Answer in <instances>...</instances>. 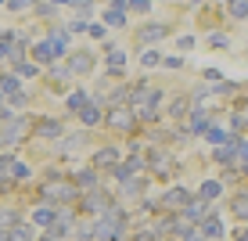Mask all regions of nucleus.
<instances>
[{
	"label": "nucleus",
	"instance_id": "nucleus-24",
	"mask_svg": "<svg viewBox=\"0 0 248 241\" xmlns=\"http://www.w3.org/2000/svg\"><path fill=\"white\" fill-rule=\"evenodd\" d=\"M50 223H54V205H40L36 212H32V227H50Z\"/></svg>",
	"mask_w": 248,
	"mask_h": 241
},
{
	"label": "nucleus",
	"instance_id": "nucleus-37",
	"mask_svg": "<svg viewBox=\"0 0 248 241\" xmlns=\"http://www.w3.org/2000/svg\"><path fill=\"white\" fill-rule=\"evenodd\" d=\"M87 29H90V36H97V40L105 36V25H90V22H87Z\"/></svg>",
	"mask_w": 248,
	"mask_h": 241
},
{
	"label": "nucleus",
	"instance_id": "nucleus-9",
	"mask_svg": "<svg viewBox=\"0 0 248 241\" xmlns=\"http://www.w3.org/2000/svg\"><path fill=\"white\" fill-rule=\"evenodd\" d=\"M72 184L79 187V191H93V187H101V169H93V166H87V169H72Z\"/></svg>",
	"mask_w": 248,
	"mask_h": 241
},
{
	"label": "nucleus",
	"instance_id": "nucleus-10",
	"mask_svg": "<svg viewBox=\"0 0 248 241\" xmlns=\"http://www.w3.org/2000/svg\"><path fill=\"white\" fill-rule=\"evenodd\" d=\"M62 54H65V50H62V47H58V44H54V40H40V44H36V47H32V58H36V62H40V65H54V62H58V58H62Z\"/></svg>",
	"mask_w": 248,
	"mask_h": 241
},
{
	"label": "nucleus",
	"instance_id": "nucleus-12",
	"mask_svg": "<svg viewBox=\"0 0 248 241\" xmlns=\"http://www.w3.org/2000/svg\"><path fill=\"white\" fill-rule=\"evenodd\" d=\"M119 162H123V151H119L115 144H108V148H101L93 155V169H101V173H105V169H115Z\"/></svg>",
	"mask_w": 248,
	"mask_h": 241
},
{
	"label": "nucleus",
	"instance_id": "nucleus-13",
	"mask_svg": "<svg viewBox=\"0 0 248 241\" xmlns=\"http://www.w3.org/2000/svg\"><path fill=\"white\" fill-rule=\"evenodd\" d=\"M194 227H198V230H202V234H205V238H209V241H219V238H223V234H227V227H223V220H219V216H216V212H209V216H205L202 223H194Z\"/></svg>",
	"mask_w": 248,
	"mask_h": 241
},
{
	"label": "nucleus",
	"instance_id": "nucleus-15",
	"mask_svg": "<svg viewBox=\"0 0 248 241\" xmlns=\"http://www.w3.org/2000/svg\"><path fill=\"white\" fill-rule=\"evenodd\" d=\"M212 123V112L209 108H191V115H187V130L191 133H205Z\"/></svg>",
	"mask_w": 248,
	"mask_h": 241
},
{
	"label": "nucleus",
	"instance_id": "nucleus-33",
	"mask_svg": "<svg viewBox=\"0 0 248 241\" xmlns=\"http://www.w3.org/2000/svg\"><path fill=\"white\" fill-rule=\"evenodd\" d=\"M140 62L151 68V65H162V58H158V50H144V54H140Z\"/></svg>",
	"mask_w": 248,
	"mask_h": 241
},
{
	"label": "nucleus",
	"instance_id": "nucleus-6",
	"mask_svg": "<svg viewBox=\"0 0 248 241\" xmlns=\"http://www.w3.org/2000/svg\"><path fill=\"white\" fill-rule=\"evenodd\" d=\"M90 144V130H76V133H62L58 137V155H76V151H83Z\"/></svg>",
	"mask_w": 248,
	"mask_h": 241
},
{
	"label": "nucleus",
	"instance_id": "nucleus-11",
	"mask_svg": "<svg viewBox=\"0 0 248 241\" xmlns=\"http://www.w3.org/2000/svg\"><path fill=\"white\" fill-rule=\"evenodd\" d=\"M58 137H62V123H58V119H36L32 141H58Z\"/></svg>",
	"mask_w": 248,
	"mask_h": 241
},
{
	"label": "nucleus",
	"instance_id": "nucleus-25",
	"mask_svg": "<svg viewBox=\"0 0 248 241\" xmlns=\"http://www.w3.org/2000/svg\"><path fill=\"white\" fill-rule=\"evenodd\" d=\"M126 68V54L123 50H108V76H123Z\"/></svg>",
	"mask_w": 248,
	"mask_h": 241
},
{
	"label": "nucleus",
	"instance_id": "nucleus-39",
	"mask_svg": "<svg viewBox=\"0 0 248 241\" xmlns=\"http://www.w3.org/2000/svg\"><path fill=\"white\" fill-rule=\"evenodd\" d=\"M36 241H58V238H54V234H50V230H44V234H40Z\"/></svg>",
	"mask_w": 248,
	"mask_h": 241
},
{
	"label": "nucleus",
	"instance_id": "nucleus-34",
	"mask_svg": "<svg viewBox=\"0 0 248 241\" xmlns=\"http://www.w3.org/2000/svg\"><path fill=\"white\" fill-rule=\"evenodd\" d=\"M15 72H18V76H36V65H32V62H18Z\"/></svg>",
	"mask_w": 248,
	"mask_h": 241
},
{
	"label": "nucleus",
	"instance_id": "nucleus-8",
	"mask_svg": "<svg viewBox=\"0 0 248 241\" xmlns=\"http://www.w3.org/2000/svg\"><path fill=\"white\" fill-rule=\"evenodd\" d=\"M209 212H212V205H209V202H202V198H198V194H194V198H191V202H187V205H184V209H180V212H176V216H180L184 223H202L205 216H209Z\"/></svg>",
	"mask_w": 248,
	"mask_h": 241
},
{
	"label": "nucleus",
	"instance_id": "nucleus-3",
	"mask_svg": "<svg viewBox=\"0 0 248 241\" xmlns=\"http://www.w3.org/2000/svg\"><path fill=\"white\" fill-rule=\"evenodd\" d=\"M105 123L112 126V130H137V123H140V119L133 115V108L130 105H108V112H105Z\"/></svg>",
	"mask_w": 248,
	"mask_h": 241
},
{
	"label": "nucleus",
	"instance_id": "nucleus-21",
	"mask_svg": "<svg viewBox=\"0 0 248 241\" xmlns=\"http://www.w3.org/2000/svg\"><path fill=\"white\" fill-rule=\"evenodd\" d=\"M108 25H126V0H112V7L105 11Z\"/></svg>",
	"mask_w": 248,
	"mask_h": 241
},
{
	"label": "nucleus",
	"instance_id": "nucleus-42",
	"mask_svg": "<svg viewBox=\"0 0 248 241\" xmlns=\"http://www.w3.org/2000/svg\"><path fill=\"white\" fill-rule=\"evenodd\" d=\"M0 4H4V0H0Z\"/></svg>",
	"mask_w": 248,
	"mask_h": 241
},
{
	"label": "nucleus",
	"instance_id": "nucleus-32",
	"mask_svg": "<svg viewBox=\"0 0 248 241\" xmlns=\"http://www.w3.org/2000/svg\"><path fill=\"white\" fill-rule=\"evenodd\" d=\"M47 40H54V44L62 47V50L68 47V32H65V29H58V25H54V29H50V36H47Z\"/></svg>",
	"mask_w": 248,
	"mask_h": 241
},
{
	"label": "nucleus",
	"instance_id": "nucleus-4",
	"mask_svg": "<svg viewBox=\"0 0 248 241\" xmlns=\"http://www.w3.org/2000/svg\"><path fill=\"white\" fill-rule=\"evenodd\" d=\"M29 133H32L29 119H18V115H11L4 126H0V148H4V144H22Z\"/></svg>",
	"mask_w": 248,
	"mask_h": 241
},
{
	"label": "nucleus",
	"instance_id": "nucleus-27",
	"mask_svg": "<svg viewBox=\"0 0 248 241\" xmlns=\"http://www.w3.org/2000/svg\"><path fill=\"white\" fill-rule=\"evenodd\" d=\"M18 220H22V212H18V209H0V230H11Z\"/></svg>",
	"mask_w": 248,
	"mask_h": 241
},
{
	"label": "nucleus",
	"instance_id": "nucleus-41",
	"mask_svg": "<svg viewBox=\"0 0 248 241\" xmlns=\"http://www.w3.org/2000/svg\"><path fill=\"white\" fill-rule=\"evenodd\" d=\"M245 130H248V115H245Z\"/></svg>",
	"mask_w": 248,
	"mask_h": 241
},
{
	"label": "nucleus",
	"instance_id": "nucleus-5",
	"mask_svg": "<svg viewBox=\"0 0 248 241\" xmlns=\"http://www.w3.org/2000/svg\"><path fill=\"white\" fill-rule=\"evenodd\" d=\"M144 191H148V180H144V173L119 180V198H123V202H130V205H137V202H140V198H144Z\"/></svg>",
	"mask_w": 248,
	"mask_h": 241
},
{
	"label": "nucleus",
	"instance_id": "nucleus-1",
	"mask_svg": "<svg viewBox=\"0 0 248 241\" xmlns=\"http://www.w3.org/2000/svg\"><path fill=\"white\" fill-rule=\"evenodd\" d=\"M112 205H115V194H108L105 187H93V191H83L79 194V212H83V216L97 220L101 212H108Z\"/></svg>",
	"mask_w": 248,
	"mask_h": 241
},
{
	"label": "nucleus",
	"instance_id": "nucleus-22",
	"mask_svg": "<svg viewBox=\"0 0 248 241\" xmlns=\"http://www.w3.org/2000/svg\"><path fill=\"white\" fill-rule=\"evenodd\" d=\"M191 108H194V105H191V97H176L173 105H169V112H166V115L180 123V119H187V115H191Z\"/></svg>",
	"mask_w": 248,
	"mask_h": 241
},
{
	"label": "nucleus",
	"instance_id": "nucleus-43",
	"mask_svg": "<svg viewBox=\"0 0 248 241\" xmlns=\"http://www.w3.org/2000/svg\"><path fill=\"white\" fill-rule=\"evenodd\" d=\"M194 4H198V0H194Z\"/></svg>",
	"mask_w": 248,
	"mask_h": 241
},
{
	"label": "nucleus",
	"instance_id": "nucleus-38",
	"mask_svg": "<svg viewBox=\"0 0 248 241\" xmlns=\"http://www.w3.org/2000/svg\"><path fill=\"white\" fill-rule=\"evenodd\" d=\"M237 241H248V223H245L241 230H237Z\"/></svg>",
	"mask_w": 248,
	"mask_h": 241
},
{
	"label": "nucleus",
	"instance_id": "nucleus-28",
	"mask_svg": "<svg viewBox=\"0 0 248 241\" xmlns=\"http://www.w3.org/2000/svg\"><path fill=\"white\" fill-rule=\"evenodd\" d=\"M230 148H234V155H237V159H241V162H248V137H230Z\"/></svg>",
	"mask_w": 248,
	"mask_h": 241
},
{
	"label": "nucleus",
	"instance_id": "nucleus-2",
	"mask_svg": "<svg viewBox=\"0 0 248 241\" xmlns=\"http://www.w3.org/2000/svg\"><path fill=\"white\" fill-rule=\"evenodd\" d=\"M144 162H148V173L155 180H173L176 177V162H173V155H169L166 148H151L148 155H144Z\"/></svg>",
	"mask_w": 248,
	"mask_h": 241
},
{
	"label": "nucleus",
	"instance_id": "nucleus-14",
	"mask_svg": "<svg viewBox=\"0 0 248 241\" xmlns=\"http://www.w3.org/2000/svg\"><path fill=\"white\" fill-rule=\"evenodd\" d=\"M79 119H83V126H97L101 119H105V101H87V105L79 108Z\"/></svg>",
	"mask_w": 248,
	"mask_h": 241
},
{
	"label": "nucleus",
	"instance_id": "nucleus-30",
	"mask_svg": "<svg viewBox=\"0 0 248 241\" xmlns=\"http://www.w3.org/2000/svg\"><path fill=\"white\" fill-rule=\"evenodd\" d=\"M83 105H87V90H76V94H68V112H79Z\"/></svg>",
	"mask_w": 248,
	"mask_h": 241
},
{
	"label": "nucleus",
	"instance_id": "nucleus-18",
	"mask_svg": "<svg viewBox=\"0 0 248 241\" xmlns=\"http://www.w3.org/2000/svg\"><path fill=\"white\" fill-rule=\"evenodd\" d=\"M7 241H36V227L25 223V220H18L11 230H7Z\"/></svg>",
	"mask_w": 248,
	"mask_h": 241
},
{
	"label": "nucleus",
	"instance_id": "nucleus-26",
	"mask_svg": "<svg viewBox=\"0 0 248 241\" xmlns=\"http://www.w3.org/2000/svg\"><path fill=\"white\" fill-rule=\"evenodd\" d=\"M90 65H93V54H90V50H79L68 68H72V72H90Z\"/></svg>",
	"mask_w": 248,
	"mask_h": 241
},
{
	"label": "nucleus",
	"instance_id": "nucleus-31",
	"mask_svg": "<svg viewBox=\"0 0 248 241\" xmlns=\"http://www.w3.org/2000/svg\"><path fill=\"white\" fill-rule=\"evenodd\" d=\"M0 90H4V94H15V90H18V72L4 76V80H0Z\"/></svg>",
	"mask_w": 248,
	"mask_h": 241
},
{
	"label": "nucleus",
	"instance_id": "nucleus-19",
	"mask_svg": "<svg viewBox=\"0 0 248 241\" xmlns=\"http://www.w3.org/2000/svg\"><path fill=\"white\" fill-rule=\"evenodd\" d=\"M230 212H234L237 220H248V187H241V191H237L234 198H230Z\"/></svg>",
	"mask_w": 248,
	"mask_h": 241
},
{
	"label": "nucleus",
	"instance_id": "nucleus-17",
	"mask_svg": "<svg viewBox=\"0 0 248 241\" xmlns=\"http://www.w3.org/2000/svg\"><path fill=\"white\" fill-rule=\"evenodd\" d=\"M4 173L11 177L15 184H22V180H29V177H32V169H29V162H22V159H15V155H11V162H7Z\"/></svg>",
	"mask_w": 248,
	"mask_h": 241
},
{
	"label": "nucleus",
	"instance_id": "nucleus-35",
	"mask_svg": "<svg viewBox=\"0 0 248 241\" xmlns=\"http://www.w3.org/2000/svg\"><path fill=\"white\" fill-rule=\"evenodd\" d=\"M29 4H32V0H7V7H11V11H25Z\"/></svg>",
	"mask_w": 248,
	"mask_h": 241
},
{
	"label": "nucleus",
	"instance_id": "nucleus-16",
	"mask_svg": "<svg viewBox=\"0 0 248 241\" xmlns=\"http://www.w3.org/2000/svg\"><path fill=\"white\" fill-rule=\"evenodd\" d=\"M198 198L209 205H216L219 198H223V180H202L198 184Z\"/></svg>",
	"mask_w": 248,
	"mask_h": 241
},
{
	"label": "nucleus",
	"instance_id": "nucleus-20",
	"mask_svg": "<svg viewBox=\"0 0 248 241\" xmlns=\"http://www.w3.org/2000/svg\"><path fill=\"white\" fill-rule=\"evenodd\" d=\"M169 32V25H158V22H148L144 29H137V40H144V44H151V40H162Z\"/></svg>",
	"mask_w": 248,
	"mask_h": 241
},
{
	"label": "nucleus",
	"instance_id": "nucleus-7",
	"mask_svg": "<svg viewBox=\"0 0 248 241\" xmlns=\"http://www.w3.org/2000/svg\"><path fill=\"white\" fill-rule=\"evenodd\" d=\"M191 198H194V194L187 191V187H169V191L158 198V209H162V212H180Z\"/></svg>",
	"mask_w": 248,
	"mask_h": 241
},
{
	"label": "nucleus",
	"instance_id": "nucleus-29",
	"mask_svg": "<svg viewBox=\"0 0 248 241\" xmlns=\"http://www.w3.org/2000/svg\"><path fill=\"white\" fill-rule=\"evenodd\" d=\"M227 11L234 18H248V0H227Z\"/></svg>",
	"mask_w": 248,
	"mask_h": 241
},
{
	"label": "nucleus",
	"instance_id": "nucleus-36",
	"mask_svg": "<svg viewBox=\"0 0 248 241\" xmlns=\"http://www.w3.org/2000/svg\"><path fill=\"white\" fill-rule=\"evenodd\" d=\"M148 4H151V0H130L133 11H148Z\"/></svg>",
	"mask_w": 248,
	"mask_h": 241
},
{
	"label": "nucleus",
	"instance_id": "nucleus-23",
	"mask_svg": "<svg viewBox=\"0 0 248 241\" xmlns=\"http://www.w3.org/2000/svg\"><path fill=\"white\" fill-rule=\"evenodd\" d=\"M205 137H209V144H216V148H219V144H230V137H234V133H227V130H223L219 123H209V130H205Z\"/></svg>",
	"mask_w": 248,
	"mask_h": 241
},
{
	"label": "nucleus",
	"instance_id": "nucleus-40",
	"mask_svg": "<svg viewBox=\"0 0 248 241\" xmlns=\"http://www.w3.org/2000/svg\"><path fill=\"white\" fill-rule=\"evenodd\" d=\"M50 4H72V0H50Z\"/></svg>",
	"mask_w": 248,
	"mask_h": 241
}]
</instances>
